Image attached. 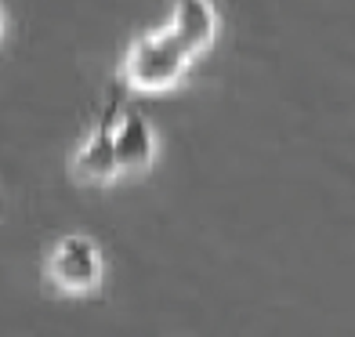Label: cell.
I'll return each mask as SVG.
<instances>
[{"mask_svg": "<svg viewBox=\"0 0 355 337\" xmlns=\"http://www.w3.org/2000/svg\"><path fill=\"white\" fill-rule=\"evenodd\" d=\"M192 66V55L185 51L171 29H156V33H141L123 55V87L131 91H171L185 80Z\"/></svg>", "mask_w": 355, "mask_h": 337, "instance_id": "obj_1", "label": "cell"}, {"mask_svg": "<svg viewBox=\"0 0 355 337\" xmlns=\"http://www.w3.org/2000/svg\"><path fill=\"white\" fill-rule=\"evenodd\" d=\"M102 276H105L102 247L84 232L62 236L51 247V254H47V279H51V286L62 294L91 297V294H98Z\"/></svg>", "mask_w": 355, "mask_h": 337, "instance_id": "obj_2", "label": "cell"}, {"mask_svg": "<svg viewBox=\"0 0 355 337\" xmlns=\"http://www.w3.org/2000/svg\"><path fill=\"white\" fill-rule=\"evenodd\" d=\"M120 87L109 94V102L102 109L98 123H94V131L87 135V141L73 156V174H76L80 182H87V185H109L120 174V167H116V120H120V112H123Z\"/></svg>", "mask_w": 355, "mask_h": 337, "instance_id": "obj_3", "label": "cell"}, {"mask_svg": "<svg viewBox=\"0 0 355 337\" xmlns=\"http://www.w3.org/2000/svg\"><path fill=\"white\" fill-rule=\"evenodd\" d=\"M167 29L192 58H200L203 51H211V44L218 37V8L211 0H178Z\"/></svg>", "mask_w": 355, "mask_h": 337, "instance_id": "obj_4", "label": "cell"}, {"mask_svg": "<svg viewBox=\"0 0 355 337\" xmlns=\"http://www.w3.org/2000/svg\"><path fill=\"white\" fill-rule=\"evenodd\" d=\"M156 156V135L138 109H123L116 120V167L120 174L145 171Z\"/></svg>", "mask_w": 355, "mask_h": 337, "instance_id": "obj_5", "label": "cell"}, {"mask_svg": "<svg viewBox=\"0 0 355 337\" xmlns=\"http://www.w3.org/2000/svg\"><path fill=\"white\" fill-rule=\"evenodd\" d=\"M4 29H8V19H4V8H0V40H4Z\"/></svg>", "mask_w": 355, "mask_h": 337, "instance_id": "obj_6", "label": "cell"}]
</instances>
